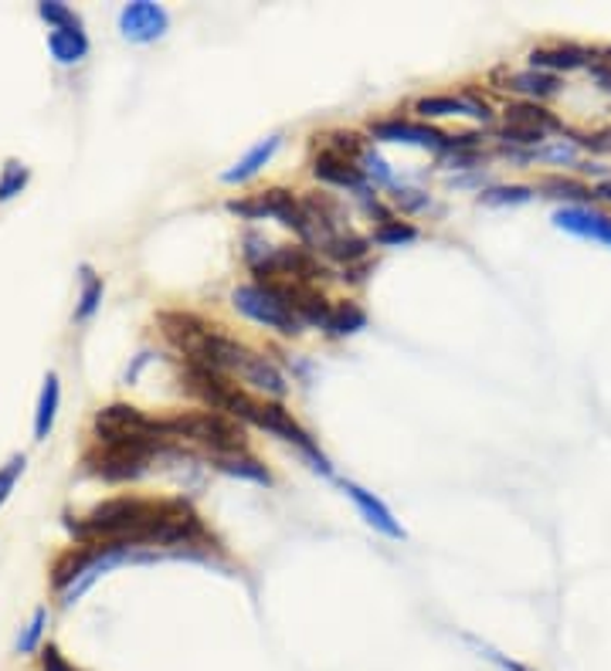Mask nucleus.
<instances>
[{
	"label": "nucleus",
	"mask_w": 611,
	"mask_h": 671,
	"mask_svg": "<svg viewBox=\"0 0 611 671\" xmlns=\"http://www.w3.org/2000/svg\"><path fill=\"white\" fill-rule=\"evenodd\" d=\"M167 421V435L177 441H191L198 448H207L211 454H245L249 438L242 421H234L218 411H188V414H174Z\"/></svg>",
	"instance_id": "nucleus-1"
},
{
	"label": "nucleus",
	"mask_w": 611,
	"mask_h": 671,
	"mask_svg": "<svg viewBox=\"0 0 611 671\" xmlns=\"http://www.w3.org/2000/svg\"><path fill=\"white\" fill-rule=\"evenodd\" d=\"M96 441L99 444H170L167 421L150 417L132 404H105L96 411Z\"/></svg>",
	"instance_id": "nucleus-2"
},
{
	"label": "nucleus",
	"mask_w": 611,
	"mask_h": 671,
	"mask_svg": "<svg viewBox=\"0 0 611 671\" xmlns=\"http://www.w3.org/2000/svg\"><path fill=\"white\" fill-rule=\"evenodd\" d=\"M370 137L381 143H405V146H421L432 153H462L480 146V132H462V137H451V132L435 129L432 122H415L402 116H387L370 122Z\"/></svg>",
	"instance_id": "nucleus-3"
},
{
	"label": "nucleus",
	"mask_w": 611,
	"mask_h": 671,
	"mask_svg": "<svg viewBox=\"0 0 611 671\" xmlns=\"http://www.w3.org/2000/svg\"><path fill=\"white\" fill-rule=\"evenodd\" d=\"M164 448L153 444H99L96 451L86 454V472L102 478V481H137L150 472V462L156 459Z\"/></svg>",
	"instance_id": "nucleus-4"
},
{
	"label": "nucleus",
	"mask_w": 611,
	"mask_h": 671,
	"mask_svg": "<svg viewBox=\"0 0 611 671\" xmlns=\"http://www.w3.org/2000/svg\"><path fill=\"white\" fill-rule=\"evenodd\" d=\"M231 306L249 315L252 322H262L265 330H276L279 336H300L303 333V319L292 312L285 302H279L272 292H265L262 285H238L231 292Z\"/></svg>",
	"instance_id": "nucleus-5"
},
{
	"label": "nucleus",
	"mask_w": 611,
	"mask_h": 671,
	"mask_svg": "<svg viewBox=\"0 0 611 671\" xmlns=\"http://www.w3.org/2000/svg\"><path fill=\"white\" fill-rule=\"evenodd\" d=\"M252 424L262 427V431L282 438V441H289V444H296L320 475H333V465L327 462V454L320 451V444L309 438L306 427H303L296 417H292V414L279 404V400H258V408H255V414H252Z\"/></svg>",
	"instance_id": "nucleus-6"
},
{
	"label": "nucleus",
	"mask_w": 611,
	"mask_h": 671,
	"mask_svg": "<svg viewBox=\"0 0 611 671\" xmlns=\"http://www.w3.org/2000/svg\"><path fill=\"white\" fill-rule=\"evenodd\" d=\"M269 275V279H285V282H300V285H316L330 279V268L316 258L309 248H292V245H276L272 255L265 258L262 268H255V279Z\"/></svg>",
	"instance_id": "nucleus-7"
},
{
	"label": "nucleus",
	"mask_w": 611,
	"mask_h": 671,
	"mask_svg": "<svg viewBox=\"0 0 611 671\" xmlns=\"http://www.w3.org/2000/svg\"><path fill=\"white\" fill-rule=\"evenodd\" d=\"M255 207H258V218H276L282 228L296 234L306 248H316V234H313L306 204L300 197H292V191H285V186H269V191L255 197Z\"/></svg>",
	"instance_id": "nucleus-8"
},
{
	"label": "nucleus",
	"mask_w": 611,
	"mask_h": 671,
	"mask_svg": "<svg viewBox=\"0 0 611 671\" xmlns=\"http://www.w3.org/2000/svg\"><path fill=\"white\" fill-rule=\"evenodd\" d=\"M170 28V14L153 4V0H132L119 11V31L123 38L137 41V44H150V41H161Z\"/></svg>",
	"instance_id": "nucleus-9"
},
{
	"label": "nucleus",
	"mask_w": 611,
	"mask_h": 671,
	"mask_svg": "<svg viewBox=\"0 0 611 671\" xmlns=\"http://www.w3.org/2000/svg\"><path fill=\"white\" fill-rule=\"evenodd\" d=\"M343 492H347V499L357 505V513L364 516V522L374 532L387 535V540H405V535H408L405 526L397 522L394 513L384 505V499H378L374 492H367L364 486H357V481H343Z\"/></svg>",
	"instance_id": "nucleus-10"
},
{
	"label": "nucleus",
	"mask_w": 611,
	"mask_h": 671,
	"mask_svg": "<svg viewBox=\"0 0 611 671\" xmlns=\"http://www.w3.org/2000/svg\"><path fill=\"white\" fill-rule=\"evenodd\" d=\"M553 228L584 241H601V245L611 248V218L595 207H561L553 214Z\"/></svg>",
	"instance_id": "nucleus-11"
},
{
	"label": "nucleus",
	"mask_w": 611,
	"mask_h": 671,
	"mask_svg": "<svg viewBox=\"0 0 611 671\" xmlns=\"http://www.w3.org/2000/svg\"><path fill=\"white\" fill-rule=\"evenodd\" d=\"M415 113L421 119H442V116H472V119H483L489 122L493 113L483 99H475L472 92L466 95H424L415 102Z\"/></svg>",
	"instance_id": "nucleus-12"
},
{
	"label": "nucleus",
	"mask_w": 611,
	"mask_h": 671,
	"mask_svg": "<svg viewBox=\"0 0 611 671\" xmlns=\"http://www.w3.org/2000/svg\"><path fill=\"white\" fill-rule=\"evenodd\" d=\"M313 173H316V180H323L330 186H340V191H354L357 197H370L367 173L357 164H351V159H343V156L320 153V156L313 159Z\"/></svg>",
	"instance_id": "nucleus-13"
},
{
	"label": "nucleus",
	"mask_w": 611,
	"mask_h": 671,
	"mask_svg": "<svg viewBox=\"0 0 611 671\" xmlns=\"http://www.w3.org/2000/svg\"><path fill=\"white\" fill-rule=\"evenodd\" d=\"M496 82L499 89H507V92H517L523 95V102H540V99H553V95H561V78L557 75H547V72H537V68H530V72H496Z\"/></svg>",
	"instance_id": "nucleus-14"
},
{
	"label": "nucleus",
	"mask_w": 611,
	"mask_h": 671,
	"mask_svg": "<svg viewBox=\"0 0 611 671\" xmlns=\"http://www.w3.org/2000/svg\"><path fill=\"white\" fill-rule=\"evenodd\" d=\"M591 65V51L581 44H544L530 51V68L557 75V72H577Z\"/></svg>",
	"instance_id": "nucleus-15"
},
{
	"label": "nucleus",
	"mask_w": 611,
	"mask_h": 671,
	"mask_svg": "<svg viewBox=\"0 0 611 671\" xmlns=\"http://www.w3.org/2000/svg\"><path fill=\"white\" fill-rule=\"evenodd\" d=\"M238 380H245L249 387L262 390L265 397H276V400H282V397L289 393V384H285V377H282V370H279L269 357H262V353H255V350H252V357L245 360V366L238 370Z\"/></svg>",
	"instance_id": "nucleus-16"
},
{
	"label": "nucleus",
	"mask_w": 611,
	"mask_h": 671,
	"mask_svg": "<svg viewBox=\"0 0 611 671\" xmlns=\"http://www.w3.org/2000/svg\"><path fill=\"white\" fill-rule=\"evenodd\" d=\"M534 191H537V194H544V197H550V201H564L568 207H588V204H595V201H598L595 186L581 183V180H574V177H564V173L540 177Z\"/></svg>",
	"instance_id": "nucleus-17"
},
{
	"label": "nucleus",
	"mask_w": 611,
	"mask_h": 671,
	"mask_svg": "<svg viewBox=\"0 0 611 671\" xmlns=\"http://www.w3.org/2000/svg\"><path fill=\"white\" fill-rule=\"evenodd\" d=\"M279 146H282V137H279V132H272V137H265L262 143H255L242 159H238V164H234L231 170H225L221 180H225V183H249L255 173H262V167H269V164H272V156L279 153Z\"/></svg>",
	"instance_id": "nucleus-18"
},
{
	"label": "nucleus",
	"mask_w": 611,
	"mask_h": 671,
	"mask_svg": "<svg viewBox=\"0 0 611 671\" xmlns=\"http://www.w3.org/2000/svg\"><path fill=\"white\" fill-rule=\"evenodd\" d=\"M502 116H507V122L537 129V132H544V137H550V132H561L564 137V122L557 119L550 109H544L540 102H510L507 109H502Z\"/></svg>",
	"instance_id": "nucleus-19"
},
{
	"label": "nucleus",
	"mask_w": 611,
	"mask_h": 671,
	"mask_svg": "<svg viewBox=\"0 0 611 671\" xmlns=\"http://www.w3.org/2000/svg\"><path fill=\"white\" fill-rule=\"evenodd\" d=\"M48 51L59 65H75L89 55V38L82 28H59L48 35Z\"/></svg>",
	"instance_id": "nucleus-20"
},
{
	"label": "nucleus",
	"mask_w": 611,
	"mask_h": 671,
	"mask_svg": "<svg viewBox=\"0 0 611 671\" xmlns=\"http://www.w3.org/2000/svg\"><path fill=\"white\" fill-rule=\"evenodd\" d=\"M59 400H62V384H59V373H48L44 384H41V397H38V411H35V438L44 441L51 435L59 417Z\"/></svg>",
	"instance_id": "nucleus-21"
},
{
	"label": "nucleus",
	"mask_w": 611,
	"mask_h": 671,
	"mask_svg": "<svg viewBox=\"0 0 611 671\" xmlns=\"http://www.w3.org/2000/svg\"><path fill=\"white\" fill-rule=\"evenodd\" d=\"M211 465L231 478H245V481H255V486H272V472L258 459H252V454H218Z\"/></svg>",
	"instance_id": "nucleus-22"
},
{
	"label": "nucleus",
	"mask_w": 611,
	"mask_h": 671,
	"mask_svg": "<svg viewBox=\"0 0 611 671\" xmlns=\"http://www.w3.org/2000/svg\"><path fill=\"white\" fill-rule=\"evenodd\" d=\"M367 251H370V237H360V234H354V231H340V234L330 241V245L323 248V255H327L330 261H340L343 268H354L357 261H364Z\"/></svg>",
	"instance_id": "nucleus-23"
},
{
	"label": "nucleus",
	"mask_w": 611,
	"mask_h": 671,
	"mask_svg": "<svg viewBox=\"0 0 611 671\" xmlns=\"http://www.w3.org/2000/svg\"><path fill=\"white\" fill-rule=\"evenodd\" d=\"M360 330H367V312L357 302H336L327 322V333L333 339H343V336H357Z\"/></svg>",
	"instance_id": "nucleus-24"
},
{
	"label": "nucleus",
	"mask_w": 611,
	"mask_h": 671,
	"mask_svg": "<svg viewBox=\"0 0 611 671\" xmlns=\"http://www.w3.org/2000/svg\"><path fill=\"white\" fill-rule=\"evenodd\" d=\"M421 231L411 224V221H384L374 228V234H370V245H381V248H402V245H411V241H418Z\"/></svg>",
	"instance_id": "nucleus-25"
},
{
	"label": "nucleus",
	"mask_w": 611,
	"mask_h": 671,
	"mask_svg": "<svg viewBox=\"0 0 611 671\" xmlns=\"http://www.w3.org/2000/svg\"><path fill=\"white\" fill-rule=\"evenodd\" d=\"M316 140H323V153L343 156V159H351V164H360V156L367 150V140H360L351 129H333L327 137H316Z\"/></svg>",
	"instance_id": "nucleus-26"
},
{
	"label": "nucleus",
	"mask_w": 611,
	"mask_h": 671,
	"mask_svg": "<svg viewBox=\"0 0 611 671\" xmlns=\"http://www.w3.org/2000/svg\"><path fill=\"white\" fill-rule=\"evenodd\" d=\"M102 279L92 272L89 264H82V292H78V306H75V319L78 322H89L96 312H99V306H102Z\"/></svg>",
	"instance_id": "nucleus-27"
},
{
	"label": "nucleus",
	"mask_w": 611,
	"mask_h": 671,
	"mask_svg": "<svg viewBox=\"0 0 611 671\" xmlns=\"http://www.w3.org/2000/svg\"><path fill=\"white\" fill-rule=\"evenodd\" d=\"M534 186H523V183H510V186H489V191L480 194V204L486 207H517V204H526L534 201Z\"/></svg>",
	"instance_id": "nucleus-28"
},
{
	"label": "nucleus",
	"mask_w": 611,
	"mask_h": 671,
	"mask_svg": "<svg viewBox=\"0 0 611 671\" xmlns=\"http://www.w3.org/2000/svg\"><path fill=\"white\" fill-rule=\"evenodd\" d=\"M530 159H540V164H568L577 167V143L571 140H550L537 150H530Z\"/></svg>",
	"instance_id": "nucleus-29"
},
{
	"label": "nucleus",
	"mask_w": 611,
	"mask_h": 671,
	"mask_svg": "<svg viewBox=\"0 0 611 671\" xmlns=\"http://www.w3.org/2000/svg\"><path fill=\"white\" fill-rule=\"evenodd\" d=\"M31 180V170L21 164V159H8L4 170H0V201H11L17 197L24 186Z\"/></svg>",
	"instance_id": "nucleus-30"
},
{
	"label": "nucleus",
	"mask_w": 611,
	"mask_h": 671,
	"mask_svg": "<svg viewBox=\"0 0 611 671\" xmlns=\"http://www.w3.org/2000/svg\"><path fill=\"white\" fill-rule=\"evenodd\" d=\"M38 14H41V21L51 24V31H59V28H82V17H78L68 4H62V0H41Z\"/></svg>",
	"instance_id": "nucleus-31"
},
{
	"label": "nucleus",
	"mask_w": 611,
	"mask_h": 671,
	"mask_svg": "<svg viewBox=\"0 0 611 671\" xmlns=\"http://www.w3.org/2000/svg\"><path fill=\"white\" fill-rule=\"evenodd\" d=\"M364 173H367V180H374V183H381V186H394V173H391V167L384 164V156L374 150V146H367L364 150V156H360V164H357Z\"/></svg>",
	"instance_id": "nucleus-32"
},
{
	"label": "nucleus",
	"mask_w": 611,
	"mask_h": 671,
	"mask_svg": "<svg viewBox=\"0 0 611 671\" xmlns=\"http://www.w3.org/2000/svg\"><path fill=\"white\" fill-rule=\"evenodd\" d=\"M496 140H502V143H513V146H534V150L547 143L544 132H537V129H526V126H513V122L499 126V129H496Z\"/></svg>",
	"instance_id": "nucleus-33"
},
{
	"label": "nucleus",
	"mask_w": 611,
	"mask_h": 671,
	"mask_svg": "<svg viewBox=\"0 0 611 671\" xmlns=\"http://www.w3.org/2000/svg\"><path fill=\"white\" fill-rule=\"evenodd\" d=\"M44 624H48V610H44V607H38V610L31 614V624L24 628V634L17 637V651H21V655H31V651H38L41 634H44Z\"/></svg>",
	"instance_id": "nucleus-34"
},
{
	"label": "nucleus",
	"mask_w": 611,
	"mask_h": 671,
	"mask_svg": "<svg viewBox=\"0 0 611 671\" xmlns=\"http://www.w3.org/2000/svg\"><path fill=\"white\" fill-rule=\"evenodd\" d=\"M24 465H28V459H24V454H11L8 465L0 468V505H4V502H8V495L14 492L17 478L24 475Z\"/></svg>",
	"instance_id": "nucleus-35"
},
{
	"label": "nucleus",
	"mask_w": 611,
	"mask_h": 671,
	"mask_svg": "<svg viewBox=\"0 0 611 671\" xmlns=\"http://www.w3.org/2000/svg\"><path fill=\"white\" fill-rule=\"evenodd\" d=\"M394 204L397 207H402V210H424V207H429L432 204V197L429 194H421V191H408V186H394Z\"/></svg>",
	"instance_id": "nucleus-36"
},
{
	"label": "nucleus",
	"mask_w": 611,
	"mask_h": 671,
	"mask_svg": "<svg viewBox=\"0 0 611 671\" xmlns=\"http://www.w3.org/2000/svg\"><path fill=\"white\" fill-rule=\"evenodd\" d=\"M41 671H78L72 661H65V655L55 648V644H44L41 648Z\"/></svg>",
	"instance_id": "nucleus-37"
},
{
	"label": "nucleus",
	"mask_w": 611,
	"mask_h": 671,
	"mask_svg": "<svg viewBox=\"0 0 611 671\" xmlns=\"http://www.w3.org/2000/svg\"><path fill=\"white\" fill-rule=\"evenodd\" d=\"M588 68H591V75H595V82H598L604 92H611V68H608V65H601V62H595V59H591V65H588Z\"/></svg>",
	"instance_id": "nucleus-38"
},
{
	"label": "nucleus",
	"mask_w": 611,
	"mask_h": 671,
	"mask_svg": "<svg viewBox=\"0 0 611 671\" xmlns=\"http://www.w3.org/2000/svg\"><path fill=\"white\" fill-rule=\"evenodd\" d=\"M595 194H598V201H608V204H611V180L598 183V186H595Z\"/></svg>",
	"instance_id": "nucleus-39"
},
{
	"label": "nucleus",
	"mask_w": 611,
	"mask_h": 671,
	"mask_svg": "<svg viewBox=\"0 0 611 671\" xmlns=\"http://www.w3.org/2000/svg\"><path fill=\"white\" fill-rule=\"evenodd\" d=\"M598 55H601V59H595V55H591V59H595V62H601V65H608V68H611V48H601V51H598Z\"/></svg>",
	"instance_id": "nucleus-40"
}]
</instances>
